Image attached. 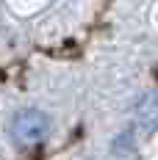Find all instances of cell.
I'll return each instance as SVG.
<instances>
[{
  "mask_svg": "<svg viewBox=\"0 0 158 160\" xmlns=\"http://www.w3.org/2000/svg\"><path fill=\"white\" fill-rule=\"evenodd\" d=\"M136 116L142 119V124L155 127V124H158V94L142 97V99H139V105H136Z\"/></svg>",
  "mask_w": 158,
  "mask_h": 160,
  "instance_id": "obj_2",
  "label": "cell"
},
{
  "mask_svg": "<svg viewBox=\"0 0 158 160\" xmlns=\"http://www.w3.org/2000/svg\"><path fill=\"white\" fill-rule=\"evenodd\" d=\"M50 127H53V122H50V116L45 111H39V108H22L11 119V138L19 146L31 149V146H39V144L47 141Z\"/></svg>",
  "mask_w": 158,
  "mask_h": 160,
  "instance_id": "obj_1",
  "label": "cell"
}]
</instances>
